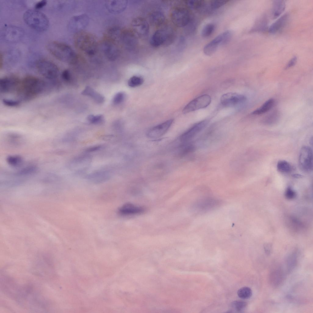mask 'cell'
I'll use <instances>...</instances> for the list:
<instances>
[{
    "label": "cell",
    "instance_id": "cell-46",
    "mask_svg": "<svg viewBox=\"0 0 313 313\" xmlns=\"http://www.w3.org/2000/svg\"><path fill=\"white\" fill-rule=\"evenodd\" d=\"M47 3V1L45 0L40 1L37 3L35 6L36 9H41L45 6Z\"/></svg>",
    "mask_w": 313,
    "mask_h": 313
},
{
    "label": "cell",
    "instance_id": "cell-7",
    "mask_svg": "<svg viewBox=\"0 0 313 313\" xmlns=\"http://www.w3.org/2000/svg\"><path fill=\"white\" fill-rule=\"evenodd\" d=\"M38 72L45 78L49 80L55 79L59 74V70L53 62L46 60H40L35 64Z\"/></svg>",
    "mask_w": 313,
    "mask_h": 313
},
{
    "label": "cell",
    "instance_id": "cell-45",
    "mask_svg": "<svg viewBox=\"0 0 313 313\" xmlns=\"http://www.w3.org/2000/svg\"><path fill=\"white\" fill-rule=\"evenodd\" d=\"M297 60V57L295 56L293 57L288 62L285 68V69H288L295 65Z\"/></svg>",
    "mask_w": 313,
    "mask_h": 313
},
{
    "label": "cell",
    "instance_id": "cell-38",
    "mask_svg": "<svg viewBox=\"0 0 313 313\" xmlns=\"http://www.w3.org/2000/svg\"><path fill=\"white\" fill-rule=\"evenodd\" d=\"M247 306V303L241 301H234L231 304V306L235 310L240 312L244 310Z\"/></svg>",
    "mask_w": 313,
    "mask_h": 313
},
{
    "label": "cell",
    "instance_id": "cell-25",
    "mask_svg": "<svg viewBox=\"0 0 313 313\" xmlns=\"http://www.w3.org/2000/svg\"><path fill=\"white\" fill-rule=\"evenodd\" d=\"M81 94L83 95L91 97L95 102L98 103H102L105 101V98L103 96L89 86L86 87L82 92Z\"/></svg>",
    "mask_w": 313,
    "mask_h": 313
},
{
    "label": "cell",
    "instance_id": "cell-34",
    "mask_svg": "<svg viewBox=\"0 0 313 313\" xmlns=\"http://www.w3.org/2000/svg\"><path fill=\"white\" fill-rule=\"evenodd\" d=\"M6 161L10 165L13 167H17L21 164L23 160L22 158L19 156L11 155L7 156Z\"/></svg>",
    "mask_w": 313,
    "mask_h": 313
},
{
    "label": "cell",
    "instance_id": "cell-23",
    "mask_svg": "<svg viewBox=\"0 0 313 313\" xmlns=\"http://www.w3.org/2000/svg\"><path fill=\"white\" fill-rule=\"evenodd\" d=\"M149 21L153 26L160 27L165 22V17L163 12L158 10L152 12L149 15Z\"/></svg>",
    "mask_w": 313,
    "mask_h": 313
},
{
    "label": "cell",
    "instance_id": "cell-20",
    "mask_svg": "<svg viewBox=\"0 0 313 313\" xmlns=\"http://www.w3.org/2000/svg\"><path fill=\"white\" fill-rule=\"evenodd\" d=\"M173 121V119L168 120L153 127L147 132V136L151 138H157L162 136L168 131Z\"/></svg>",
    "mask_w": 313,
    "mask_h": 313
},
{
    "label": "cell",
    "instance_id": "cell-40",
    "mask_svg": "<svg viewBox=\"0 0 313 313\" xmlns=\"http://www.w3.org/2000/svg\"><path fill=\"white\" fill-rule=\"evenodd\" d=\"M87 120L89 122L92 123H99L103 121L104 116L102 115H90L87 116Z\"/></svg>",
    "mask_w": 313,
    "mask_h": 313
},
{
    "label": "cell",
    "instance_id": "cell-37",
    "mask_svg": "<svg viewBox=\"0 0 313 313\" xmlns=\"http://www.w3.org/2000/svg\"><path fill=\"white\" fill-rule=\"evenodd\" d=\"M144 81V79L142 77L139 76H134L129 79L127 84L129 87H135L142 85Z\"/></svg>",
    "mask_w": 313,
    "mask_h": 313
},
{
    "label": "cell",
    "instance_id": "cell-11",
    "mask_svg": "<svg viewBox=\"0 0 313 313\" xmlns=\"http://www.w3.org/2000/svg\"><path fill=\"white\" fill-rule=\"evenodd\" d=\"M21 80L14 75L5 76L0 79V91L2 94L16 92Z\"/></svg>",
    "mask_w": 313,
    "mask_h": 313
},
{
    "label": "cell",
    "instance_id": "cell-18",
    "mask_svg": "<svg viewBox=\"0 0 313 313\" xmlns=\"http://www.w3.org/2000/svg\"><path fill=\"white\" fill-rule=\"evenodd\" d=\"M208 122L207 120H204L195 123L185 132L179 137V140L182 143L188 142L201 132Z\"/></svg>",
    "mask_w": 313,
    "mask_h": 313
},
{
    "label": "cell",
    "instance_id": "cell-24",
    "mask_svg": "<svg viewBox=\"0 0 313 313\" xmlns=\"http://www.w3.org/2000/svg\"><path fill=\"white\" fill-rule=\"evenodd\" d=\"M289 15L285 13L273 23L269 28L270 33L274 34L282 29L285 25L289 19Z\"/></svg>",
    "mask_w": 313,
    "mask_h": 313
},
{
    "label": "cell",
    "instance_id": "cell-4",
    "mask_svg": "<svg viewBox=\"0 0 313 313\" xmlns=\"http://www.w3.org/2000/svg\"><path fill=\"white\" fill-rule=\"evenodd\" d=\"M26 24L31 28L39 32L46 31L49 22L46 15L37 9H30L26 11L23 16Z\"/></svg>",
    "mask_w": 313,
    "mask_h": 313
},
{
    "label": "cell",
    "instance_id": "cell-29",
    "mask_svg": "<svg viewBox=\"0 0 313 313\" xmlns=\"http://www.w3.org/2000/svg\"><path fill=\"white\" fill-rule=\"evenodd\" d=\"M186 3L191 9L199 11H206L207 4L204 1L189 0L186 1Z\"/></svg>",
    "mask_w": 313,
    "mask_h": 313
},
{
    "label": "cell",
    "instance_id": "cell-9",
    "mask_svg": "<svg viewBox=\"0 0 313 313\" xmlns=\"http://www.w3.org/2000/svg\"><path fill=\"white\" fill-rule=\"evenodd\" d=\"M298 165L301 171L305 173L312 171L313 167V152L311 148L304 146L300 149L298 157Z\"/></svg>",
    "mask_w": 313,
    "mask_h": 313
},
{
    "label": "cell",
    "instance_id": "cell-12",
    "mask_svg": "<svg viewBox=\"0 0 313 313\" xmlns=\"http://www.w3.org/2000/svg\"><path fill=\"white\" fill-rule=\"evenodd\" d=\"M211 101V98L208 94H204L190 102L183 108L184 114H187L208 106Z\"/></svg>",
    "mask_w": 313,
    "mask_h": 313
},
{
    "label": "cell",
    "instance_id": "cell-30",
    "mask_svg": "<svg viewBox=\"0 0 313 313\" xmlns=\"http://www.w3.org/2000/svg\"><path fill=\"white\" fill-rule=\"evenodd\" d=\"M195 148V146L188 142L183 143L179 149L178 154L180 156H183L193 151Z\"/></svg>",
    "mask_w": 313,
    "mask_h": 313
},
{
    "label": "cell",
    "instance_id": "cell-36",
    "mask_svg": "<svg viewBox=\"0 0 313 313\" xmlns=\"http://www.w3.org/2000/svg\"><path fill=\"white\" fill-rule=\"evenodd\" d=\"M237 294L239 297L246 299L250 298L252 296V292L251 289L248 287H243L238 291Z\"/></svg>",
    "mask_w": 313,
    "mask_h": 313
},
{
    "label": "cell",
    "instance_id": "cell-42",
    "mask_svg": "<svg viewBox=\"0 0 313 313\" xmlns=\"http://www.w3.org/2000/svg\"><path fill=\"white\" fill-rule=\"evenodd\" d=\"M2 102L5 105L11 107L17 106L20 105V103L19 100L8 99H4Z\"/></svg>",
    "mask_w": 313,
    "mask_h": 313
},
{
    "label": "cell",
    "instance_id": "cell-1",
    "mask_svg": "<svg viewBox=\"0 0 313 313\" xmlns=\"http://www.w3.org/2000/svg\"><path fill=\"white\" fill-rule=\"evenodd\" d=\"M47 86L44 81L33 76L27 75L21 80L16 93L22 99L30 100L43 93Z\"/></svg>",
    "mask_w": 313,
    "mask_h": 313
},
{
    "label": "cell",
    "instance_id": "cell-26",
    "mask_svg": "<svg viewBox=\"0 0 313 313\" xmlns=\"http://www.w3.org/2000/svg\"><path fill=\"white\" fill-rule=\"evenodd\" d=\"M286 4L285 1L276 0L273 1L272 9L273 18L275 19L279 16L285 10Z\"/></svg>",
    "mask_w": 313,
    "mask_h": 313
},
{
    "label": "cell",
    "instance_id": "cell-21",
    "mask_svg": "<svg viewBox=\"0 0 313 313\" xmlns=\"http://www.w3.org/2000/svg\"><path fill=\"white\" fill-rule=\"evenodd\" d=\"M127 1L126 0H108L105 3L107 10L113 14H118L124 11L127 5Z\"/></svg>",
    "mask_w": 313,
    "mask_h": 313
},
{
    "label": "cell",
    "instance_id": "cell-41",
    "mask_svg": "<svg viewBox=\"0 0 313 313\" xmlns=\"http://www.w3.org/2000/svg\"><path fill=\"white\" fill-rule=\"evenodd\" d=\"M126 97L125 94L123 92H119L114 96L112 102L114 105H118L122 102Z\"/></svg>",
    "mask_w": 313,
    "mask_h": 313
},
{
    "label": "cell",
    "instance_id": "cell-16",
    "mask_svg": "<svg viewBox=\"0 0 313 313\" xmlns=\"http://www.w3.org/2000/svg\"><path fill=\"white\" fill-rule=\"evenodd\" d=\"M131 30L135 35L141 38L146 37L149 31V24L144 18L137 17L134 18L131 23Z\"/></svg>",
    "mask_w": 313,
    "mask_h": 313
},
{
    "label": "cell",
    "instance_id": "cell-5",
    "mask_svg": "<svg viewBox=\"0 0 313 313\" xmlns=\"http://www.w3.org/2000/svg\"><path fill=\"white\" fill-rule=\"evenodd\" d=\"M175 33L171 25L164 24L152 35L150 41L151 46L157 48L161 46H168L174 41Z\"/></svg>",
    "mask_w": 313,
    "mask_h": 313
},
{
    "label": "cell",
    "instance_id": "cell-2",
    "mask_svg": "<svg viewBox=\"0 0 313 313\" xmlns=\"http://www.w3.org/2000/svg\"><path fill=\"white\" fill-rule=\"evenodd\" d=\"M47 50L59 60L73 64L77 60V56L74 50L69 45L57 41H52L46 45Z\"/></svg>",
    "mask_w": 313,
    "mask_h": 313
},
{
    "label": "cell",
    "instance_id": "cell-15",
    "mask_svg": "<svg viewBox=\"0 0 313 313\" xmlns=\"http://www.w3.org/2000/svg\"><path fill=\"white\" fill-rule=\"evenodd\" d=\"M120 42L129 50L135 49L138 44L137 36L131 29H122Z\"/></svg>",
    "mask_w": 313,
    "mask_h": 313
},
{
    "label": "cell",
    "instance_id": "cell-6",
    "mask_svg": "<svg viewBox=\"0 0 313 313\" xmlns=\"http://www.w3.org/2000/svg\"><path fill=\"white\" fill-rule=\"evenodd\" d=\"M170 17L174 25L179 28L188 25L193 20L189 10L180 6L175 7L172 9Z\"/></svg>",
    "mask_w": 313,
    "mask_h": 313
},
{
    "label": "cell",
    "instance_id": "cell-14",
    "mask_svg": "<svg viewBox=\"0 0 313 313\" xmlns=\"http://www.w3.org/2000/svg\"><path fill=\"white\" fill-rule=\"evenodd\" d=\"M24 35V31L21 28L13 25L5 27L3 29L2 36L3 39L9 43L20 41Z\"/></svg>",
    "mask_w": 313,
    "mask_h": 313
},
{
    "label": "cell",
    "instance_id": "cell-10",
    "mask_svg": "<svg viewBox=\"0 0 313 313\" xmlns=\"http://www.w3.org/2000/svg\"><path fill=\"white\" fill-rule=\"evenodd\" d=\"M221 204V201L211 197H202L197 200L193 205V209L198 212H204L213 209Z\"/></svg>",
    "mask_w": 313,
    "mask_h": 313
},
{
    "label": "cell",
    "instance_id": "cell-13",
    "mask_svg": "<svg viewBox=\"0 0 313 313\" xmlns=\"http://www.w3.org/2000/svg\"><path fill=\"white\" fill-rule=\"evenodd\" d=\"M102 46L103 53L108 59L110 61H114L118 58L120 54L118 43L104 38Z\"/></svg>",
    "mask_w": 313,
    "mask_h": 313
},
{
    "label": "cell",
    "instance_id": "cell-17",
    "mask_svg": "<svg viewBox=\"0 0 313 313\" xmlns=\"http://www.w3.org/2000/svg\"><path fill=\"white\" fill-rule=\"evenodd\" d=\"M89 22L88 17L85 14L76 15L70 20L68 28L71 31L75 33L83 31L88 25Z\"/></svg>",
    "mask_w": 313,
    "mask_h": 313
},
{
    "label": "cell",
    "instance_id": "cell-28",
    "mask_svg": "<svg viewBox=\"0 0 313 313\" xmlns=\"http://www.w3.org/2000/svg\"><path fill=\"white\" fill-rule=\"evenodd\" d=\"M268 21L265 15L262 16L257 20L251 29V31L262 32L265 31L267 28Z\"/></svg>",
    "mask_w": 313,
    "mask_h": 313
},
{
    "label": "cell",
    "instance_id": "cell-22",
    "mask_svg": "<svg viewBox=\"0 0 313 313\" xmlns=\"http://www.w3.org/2000/svg\"><path fill=\"white\" fill-rule=\"evenodd\" d=\"M144 208L131 203H126L118 209V213L122 215L127 216L139 214L142 212Z\"/></svg>",
    "mask_w": 313,
    "mask_h": 313
},
{
    "label": "cell",
    "instance_id": "cell-44",
    "mask_svg": "<svg viewBox=\"0 0 313 313\" xmlns=\"http://www.w3.org/2000/svg\"><path fill=\"white\" fill-rule=\"evenodd\" d=\"M62 77L66 82L70 81L71 78V75L70 71L68 70H64L62 73Z\"/></svg>",
    "mask_w": 313,
    "mask_h": 313
},
{
    "label": "cell",
    "instance_id": "cell-39",
    "mask_svg": "<svg viewBox=\"0 0 313 313\" xmlns=\"http://www.w3.org/2000/svg\"><path fill=\"white\" fill-rule=\"evenodd\" d=\"M36 170V168L34 166H28L20 170L17 173L16 175L18 176L28 175L33 173Z\"/></svg>",
    "mask_w": 313,
    "mask_h": 313
},
{
    "label": "cell",
    "instance_id": "cell-27",
    "mask_svg": "<svg viewBox=\"0 0 313 313\" xmlns=\"http://www.w3.org/2000/svg\"><path fill=\"white\" fill-rule=\"evenodd\" d=\"M275 104L276 101L274 99H270L265 101L260 108L253 111L252 114L259 115L264 113L272 109Z\"/></svg>",
    "mask_w": 313,
    "mask_h": 313
},
{
    "label": "cell",
    "instance_id": "cell-49",
    "mask_svg": "<svg viewBox=\"0 0 313 313\" xmlns=\"http://www.w3.org/2000/svg\"><path fill=\"white\" fill-rule=\"evenodd\" d=\"M3 58L2 55V54H0V67L1 68L3 66Z\"/></svg>",
    "mask_w": 313,
    "mask_h": 313
},
{
    "label": "cell",
    "instance_id": "cell-31",
    "mask_svg": "<svg viewBox=\"0 0 313 313\" xmlns=\"http://www.w3.org/2000/svg\"><path fill=\"white\" fill-rule=\"evenodd\" d=\"M280 114L277 111H274L265 117L262 120L263 124L271 125L275 123L278 120Z\"/></svg>",
    "mask_w": 313,
    "mask_h": 313
},
{
    "label": "cell",
    "instance_id": "cell-3",
    "mask_svg": "<svg viewBox=\"0 0 313 313\" xmlns=\"http://www.w3.org/2000/svg\"><path fill=\"white\" fill-rule=\"evenodd\" d=\"M74 42L76 48L87 55L93 56L97 52L98 40L90 33L82 31L75 33Z\"/></svg>",
    "mask_w": 313,
    "mask_h": 313
},
{
    "label": "cell",
    "instance_id": "cell-35",
    "mask_svg": "<svg viewBox=\"0 0 313 313\" xmlns=\"http://www.w3.org/2000/svg\"><path fill=\"white\" fill-rule=\"evenodd\" d=\"M215 29V25L212 23H209L205 25L201 31V35L204 38L210 36L214 32Z\"/></svg>",
    "mask_w": 313,
    "mask_h": 313
},
{
    "label": "cell",
    "instance_id": "cell-32",
    "mask_svg": "<svg viewBox=\"0 0 313 313\" xmlns=\"http://www.w3.org/2000/svg\"><path fill=\"white\" fill-rule=\"evenodd\" d=\"M277 168L279 172L284 174L289 173L293 170V167L290 164L285 160L279 161L277 164Z\"/></svg>",
    "mask_w": 313,
    "mask_h": 313
},
{
    "label": "cell",
    "instance_id": "cell-19",
    "mask_svg": "<svg viewBox=\"0 0 313 313\" xmlns=\"http://www.w3.org/2000/svg\"><path fill=\"white\" fill-rule=\"evenodd\" d=\"M246 98L245 96L235 93H228L223 95L220 98V102L223 106L233 107L243 103Z\"/></svg>",
    "mask_w": 313,
    "mask_h": 313
},
{
    "label": "cell",
    "instance_id": "cell-8",
    "mask_svg": "<svg viewBox=\"0 0 313 313\" xmlns=\"http://www.w3.org/2000/svg\"><path fill=\"white\" fill-rule=\"evenodd\" d=\"M232 35V33L230 30L226 31L218 35L204 46L203 50L204 53L208 56L212 55L220 46L227 43Z\"/></svg>",
    "mask_w": 313,
    "mask_h": 313
},
{
    "label": "cell",
    "instance_id": "cell-47",
    "mask_svg": "<svg viewBox=\"0 0 313 313\" xmlns=\"http://www.w3.org/2000/svg\"><path fill=\"white\" fill-rule=\"evenodd\" d=\"M264 248L266 254H270L271 249V245L269 243H266L264 245Z\"/></svg>",
    "mask_w": 313,
    "mask_h": 313
},
{
    "label": "cell",
    "instance_id": "cell-33",
    "mask_svg": "<svg viewBox=\"0 0 313 313\" xmlns=\"http://www.w3.org/2000/svg\"><path fill=\"white\" fill-rule=\"evenodd\" d=\"M228 1L226 0H213L211 1L208 5H207V10L217 9L225 4Z\"/></svg>",
    "mask_w": 313,
    "mask_h": 313
},
{
    "label": "cell",
    "instance_id": "cell-48",
    "mask_svg": "<svg viewBox=\"0 0 313 313\" xmlns=\"http://www.w3.org/2000/svg\"><path fill=\"white\" fill-rule=\"evenodd\" d=\"M302 176H303L302 175H300V174H293L292 175V176L293 178H302Z\"/></svg>",
    "mask_w": 313,
    "mask_h": 313
},
{
    "label": "cell",
    "instance_id": "cell-43",
    "mask_svg": "<svg viewBox=\"0 0 313 313\" xmlns=\"http://www.w3.org/2000/svg\"><path fill=\"white\" fill-rule=\"evenodd\" d=\"M285 195L287 198L291 199L295 197L296 194L295 191L291 188L288 187L285 191Z\"/></svg>",
    "mask_w": 313,
    "mask_h": 313
}]
</instances>
